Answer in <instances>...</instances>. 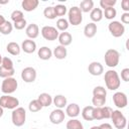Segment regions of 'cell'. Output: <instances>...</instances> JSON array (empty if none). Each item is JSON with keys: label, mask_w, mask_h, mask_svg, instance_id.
Listing matches in <instances>:
<instances>
[{"label": "cell", "mask_w": 129, "mask_h": 129, "mask_svg": "<svg viewBox=\"0 0 129 129\" xmlns=\"http://www.w3.org/2000/svg\"><path fill=\"white\" fill-rule=\"evenodd\" d=\"M113 102H114L116 107H118L120 109H123L127 106L128 99H127L126 94H124L123 92H116L113 95Z\"/></svg>", "instance_id": "cell-11"}, {"label": "cell", "mask_w": 129, "mask_h": 129, "mask_svg": "<svg viewBox=\"0 0 129 129\" xmlns=\"http://www.w3.org/2000/svg\"><path fill=\"white\" fill-rule=\"evenodd\" d=\"M1 67L7 69V70H13L14 67H13V61L11 58L5 56V57H2V61H1Z\"/></svg>", "instance_id": "cell-37"}, {"label": "cell", "mask_w": 129, "mask_h": 129, "mask_svg": "<svg viewBox=\"0 0 129 129\" xmlns=\"http://www.w3.org/2000/svg\"><path fill=\"white\" fill-rule=\"evenodd\" d=\"M90 129H100V128H99V126H93V127H91Z\"/></svg>", "instance_id": "cell-50"}, {"label": "cell", "mask_w": 129, "mask_h": 129, "mask_svg": "<svg viewBox=\"0 0 129 129\" xmlns=\"http://www.w3.org/2000/svg\"><path fill=\"white\" fill-rule=\"evenodd\" d=\"M52 54L57 58V59H63L67 57V54H68V51H67V48L62 45H57L54 47L53 51H52Z\"/></svg>", "instance_id": "cell-22"}, {"label": "cell", "mask_w": 129, "mask_h": 129, "mask_svg": "<svg viewBox=\"0 0 129 129\" xmlns=\"http://www.w3.org/2000/svg\"><path fill=\"white\" fill-rule=\"evenodd\" d=\"M6 49H7V51H8L10 54H12V55H18V54L20 53L21 47L19 46V44H18L17 42L11 41V42H9V43L7 44Z\"/></svg>", "instance_id": "cell-25"}, {"label": "cell", "mask_w": 129, "mask_h": 129, "mask_svg": "<svg viewBox=\"0 0 129 129\" xmlns=\"http://www.w3.org/2000/svg\"><path fill=\"white\" fill-rule=\"evenodd\" d=\"M121 7L125 12H128L129 11V1L128 0H123L121 2Z\"/></svg>", "instance_id": "cell-45"}, {"label": "cell", "mask_w": 129, "mask_h": 129, "mask_svg": "<svg viewBox=\"0 0 129 129\" xmlns=\"http://www.w3.org/2000/svg\"><path fill=\"white\" fill-rule=\"evenodd\" d=\"M121 22L124 24H128L129 23V12H124L121 15Z\"/></svg>", "instance_id": "cell-44"}, {"label": "cell", "mask_w": 129, "mask_h": 129, "mask_svg": "<svg viewBox=\"0 0 129 129\" xmlns=\"http://www.w3.org/2000/svg\"><path fill=\"white\" fill-rule=\"evenodd\" d=\"M111 119L113 121V125L117 129H124L127 125L126 117L119 110H113V112L111 114Z\"/></svg>", "instance_id": "cell-5"}, {"label": "cell", "mask_w": 129, "mask_h": 129, "mask_svg": "<svg viewBox=\"0 0 129 129\" xmlns=\"http://www.w3.org/2000/svg\"><path fill=\"white\" fill-rule=\"evenodd\" d=\"M25 33H26V35L29 37V39H34V38H36V37L38 36V34H39V28H38L37 24H35V23L29 24V25L26 27V29H25Z\"/></svg>", "instance_id": "cell-16"}, {"label": "cell", "mask_w": 129, "mask_h": 129, "mask_svg": "<svg viewBox=\"0 0 129 129\" xmlns=\"http://www.w3.org/2000/svg\"><path fill=\"white\" fill-rule=\"evenodd\" d=\"M80 111H81L80 106H79L78 104H76V103H72V104L68 105V106H67V109H66L67 115H68L69 117H71L72 119H74V118H76L77 116H79Z\"/></svg>", "instance_id": "cell-15"}, {"label": "cell", "mask_w": 129, "mask_h": 129, "mask_svg": "<svg viewBox=\"0 0 129 129\" xmlns=\"http://www.w3.org/2000/svg\"><path fill=\"white\" fill-rule=\"evenodd\" d=\"M92 103L94 107H103L105 106L106 103V98H101V97H93L92 98Z\"/></svg>", "instance_id": "cell-38"}, {"label": "cell", "mask_w": 129, "mask_h": 129, "mask_svg": "<svg viewBox=\"0 0 129 129\" xmlns=\"http://www.w3.org/2000/svg\"><path fill=\"white\" fill-rule=\"evenodd\" d=\"M15 73V70H7L3 67L0 66V78H3V79H6V78H10L14 75Z\"/></svg>", "instance_id": "cell-35"}, {"label": "cell", "mask_w": 129, "mask_h": 129, "mask_svg": "<svg viewBox=\"0 0 129 129\" xmlns=\"http://www.w3.org/2000/svg\"><path fill=\"white\" fill-rule=\"evenodd\" d=\"M43 15L45 18L47 19H54L56 16H55V13H54V8L52 6H47L44 8L43 10Z\"/></svg>", "instance_id": "cell-33"}, {"label": "cell", "mask_w": 129, "mask_h": 129, "mask_svg": "<svg viewBox=\"0 0 129 129\" xmlns=\"http://www.w3.org/2000/svg\"><path fill=\"white\" fill-rule=\"evenodd\" d=\"M99 128H100V129H113L112 125L109 124V123H103V124H101V125L99 126Z\"/></svg>", "instance_id": "cell-46"}, {"label": "cell", "mask_w": 129, "mask_h": 129, "mask_svg": "<svg viewBox=\"0 0 129 129\" xmlns=\"http://www.w3.org/2000/svg\"><path fill=\"white\" fill-rule=\"evenodd\" d=\"M41 35L44 39L52 41V40H55L58 37V31L55 27L46 25V26H43L41 28Z\"/></svg>", "instance_id": "cell-9"}, {"label": "cell", "mask_w": 129, "mask_h": 129, "mask_svg": "<svg viewBox=\"0 0 129 129\" xmlns=\"http://www.w3.org/2000/svg\"><path fill=\"white\" fill-rule=\"evenodd\" d=\"M13 30V25L10 21H5L1 26H0V33L4 34V35H8L12 32Z\"/></svg>", "instance_id": "cell-29"}, {"label": "cell", "mask_w": 129, "mask_h": 129, "mask_svg": "<svg viewBox=\"0 0 129 129\" xmlns=\"http://www.w3.org/2000/svg\"><path fill=\"white\" fill-rule=\"evenodd\" d=\"M90 18L92 19V21L95 22H99L102 20L103 18V11L101 8H93L92 11L90 12Z\"/></svg>", "instance_id": "cell-24"}, {"label": "cell", "mask_w": 129, "mask_h": 129, "mask_svg": "<svg viewBox=\"0 0 129 129\" xmlns=\"http://www.w3.org/2000/svg\"><path fill=\"white\" fill-rule=\"evenodd\" d=\"M28 109H29L30 112H38V111H40V110L42 109V106L40 105V103H39L38 100L36 99V100H32V101L29 103Z\"/></svg>", "instance_id": "cell-32"}, {"label": "cell", "mask_w": 129, "mask_h": 129, "mask_svg": "<svg viewBox=\"0 0 129 129\" xmlns=\"http://www.w3.org/2000/svg\"><path fill=\"white\" fill-rule=\"evenodd\" d=\"M37 100H38V102L40 103V105H41L42 107H49V106L51 105V103H52V98H51V96H50L49 94H47V93H42V94H40V95L38 96Z\"/></svg>", "instance_id": "cell-21"}, {"label": "cell", "mask_w": 129, "mask_h": 129, "mask_svg": "<svg viewBox=\"0 0 129 129\" xmlns=\"http://www.w3.org/2000/svg\"><path fill=\"white\" fill-rule=\"evenodd\" d=\"M3 113H4V111H3V108L0 106V117H2V116H3Z\"/></svg>", "instance_id": "cell-48"}, {"label": "cell", "mask_w": 129, "mask_h": 129, "mask_svg": "<svg viewBox=\"0 0 129 129\" xmlns=\"http://www.w3.org/2000/svg\"><path fill=\"white\" fill-rule=\"evenodd\" d=\"M88 71L92 76H100L102 75V73L104 72V68L103 66L98 62V61H93L89 64L88 67Z\"/></svg>", "instance_id": "cell-13"}, {"label": "cell", "mask_w": 129, "mask_h": 129, "mask_svg": "<svg viewBox=\"0 0 129 129\" xmlns=\"http://www.w3.org/2000/svg\"><path fill=\"white\" fill-rule=\"evenodd\" d=\"M93 112H94V106H87L83 109L82 116L86 121H92V120H94Z\"/></svg>", "instance_id": "cell-27"}, {"label": "cell", "mask_w": 129, "mask_h": 129, "mask_svg": "<svg viewBox=\"0 0 129 129\" xmlns=\"http://www.w3.org/2000/svg\"><path fill=\"white\" fill-rule=\"evenodd\" d=\"M116 14H117V11H116V9L114 7H110V8L104 9V13H103V15H105V18H107L109 20L115 18Z\"/></svg>", "instance_id": "cell-34"}, {"label": "cell", "mask_w": 129, "mask_h": 129, "mask_svg": "<svg viewBox=\"0 0 129 129\" xmlns=\"http://www.w3.org/2000/svg\"><path fill=\"white\" fill-rule=\"evenodd\" d=\"M53 8H54L55 16H63V15L67 13V7H66V5L57 4V5L54 6Z\"/></svg>", "instance_id": "cell-36"}, {"label": "cell", "mask_w": 129, "mask_h": 129, "mask_svg": "<svg viewBox=\"0 0 129 129\" xmlns=\"http://www.w3.org/2000/svg\"><path fill=\"white\" fill-rule=\"evenodd\" d=\"M25 26H26V20H25V19L16 21V22H14V24H13V27H14L15 29H17V30H21V29H23Z\"/></svg>", "instance_id": "cell-42"}, {"label": "cell", "mask_w": 129, "mask_h": 129, "mask_svg": "<svg viewBox=\"0 0 129 129\" xmlns=\"http://www.w3.org/2000/svg\"><path fill=\"white\" fill-rule=\"evenodd\" d=\"M108 29L110 33L114 37H121L125 32V27L120 21H112L108 25Z\"/></svg>", "instance_id": "cell-8"}, {"label": "cell", "mask_w": 129, "mask_h": 129, "mask_svg": "<svg viewBox=\"0 0 129 129\" xmlns=\"http://www.w3.org/2000/svg\"><path fill=\"white\" fill-rule=\"evenodd\" d=\"M17 81L16 79L10 77V78H6L4 79V81L2 82V86H1V91L6 94V95H9V94H12L16 91L17 89Z\"/></svg>", "instance_id": "cell-7"}, {"label": "cell", "mask_w": 129, "mask_h": 129, "mask_svg": "<svg viewBox=\"0 0 129 129\" xmlns=\"http://www.w3.org/2000/svg\"><path fill=\"white\" fill-rule=\"evenodd\" d=\"M21 48L26 53H32L36 49V43L32 39H29L28 38V39L23 40V42L21 44Z\"/></svg>", "instance_id": "cell-14"}, {"label": "cell", "mask_w": 129, "mask_h": 129, "mask_svg": "<svg viewBox=\"0 0 129 129\" xmlns=\"http://www.w3.org/2000/svg\"><path fill=\"white\" fill-rule=\"evenodd\" d=\"M116 0H101L100 1V6L104 9L106 8H110V7H114V5L116 4Z\"/></svg>", "instance_id": "cell-40"}, {"label": "cell", "mask_w": 129, "mask_h": 129, "mask_svg": "<svg viewBox=\"0 0 129 129\" xmlns=\"http://www.w3.org/2000/svg\"><path fill=\"white\" fill-rule=\"evenodd\" d=\"M121 79L124 81V82H129V69L126 68V69H123L121 71Z\"/></svg>", "instance_id": "cell-43"}, {"label": "cell", "mask_w": 129, "mask_h": 129, "mask_svg": "<svg viewBox=\"0 0 129 129\" xmlns=\"http://www.w3.org/2000/svg\"><path fill=\"white\" fill-rule=\"evenodd\" d=\"M11 19L13 20V22H16V21H19V20L24 19L23 12L20 11V10H14V11L11 13Z\"/></svg>", "instance_id": "cell-39"}, {"label": "cell", "mask_w": 129, "mask_h": 129, "mask_svg": "<svg viewBox=\"0 0 129 129\" xmlns=\"http://www.w3.org/2000/svg\"><path fill=\"white\" fill-rule=\"evenodd\" d=\"M1 61H2V55L0 54V64H1Z\"/></svg>", "instance_id": "cell-51"}, {"label": "cell", "mask_w": 129, "mask_h": 129, "mask_svg": "<svg viewBox=\"0 0 129 129\" xmlns=\"http://www.w3.org/2000/svg\"><path fill=\"white\" fill-rule=\"evenodd\" d=\"M37 55H38V57H39L40 59H42V60H47V59H49V58L51 57L52 51H51V49L48 48L47 46H42V47H40V48L38 49Z\"/></svg>", "instance_id": "cell-20"}, {"label": "cell", "mask_w": 129, "mask_h": 129, "mask_svg": "<svg viewBox=\"0 0 129 129\" xmlns=\"http://www.w3.org/2000/svg\"><path fill=\"white\" fill-rule=\"evenodd\" d=\"M32 129H37V128H32Z\"/></svg>", "instance_id": "cell-52"}, {"label": "cell", "mask_w": 129, "mask_h": 129, "mask_svg": "<svg viewBox=\"0 0 129 129\" xmlns=\"http://www.w3.org/2000/svg\"><path fill=\"white\" fill-rule=\"evenodd\" d=\"M5 21H6V20H5V18H4V16L0 14V26H1V25H2V24H3L4 22H5Z\"/></svg>", "instance_id": "cell-47"}, {"label": "cell", "mask_w": 129, "mask_h": 129, "mask_svg": "<svg viewBox=\"0 0 129 129\" xmlns=\"http://www.w3.org/2000/svg\"><path fill=\"white\" fill-rule=\"evenodd\" d=\"M107 96V91L104 87L102 86H97L93 90V97H101V98H106Z\"/></svg>", "instance_id": "cell-30"}, {"label": "cell", "mask_w": 129, "mask_h": 129, "mask_svg": "<svg viewBox=\"0 0 129 129\" xmlns=\"http://www.w3.org/2000/svg\"><path fill=\"white\" fill-rule=\"evenodd\" d=\"M102 109H103L104 119H109V118H111V114H112V112H113L112 108H111V107H108V106H103Z\"/></svg>", "instance_id": "cell-41"}, {"label": "cell", "mask_w": 129, "mask_h": 129, "mask_svg": "<svg viewBox=\"0 0 129 129\" xmlns=\"http://www.w3.org/2000/svg\"><path fill=\"white\" fill-rule=\"evenodd\" d=\"M21 79L25 83H33L36 79V71L32 67L24 68L21 72Z\"/></svg>", "instance_id": "cell-10"}, {"label": "cell", "mask_w": 129, "mask_h": 129, "mask_svg": "<svg viewBox=\"0 0 129 129\" xmlns=\"http://www.w3.org/2000/svg\"><path fill=\"white\" fill-rule=\"evenodd\" d=\"M105 63L106 66H108L109 68H115L118 66L119 60H120V53L118 50L110 48L105 52Z\"/></svg>", "instance_id": "cell-2"}, {"label": "cell", "mask_w": 129, "mask_h": 129, "mask_svg": "<svg viewBox=\"0 0 129 129\" xmlns=\"http://www.w3.org/2000/svg\"><path fill=\"white\" fill-rule=\"evenodd\" d=\"M82 12H85V13H88V12H91L92 9L94 8V2L92 0H83L81 3H80V7Z\"/></svg>", "instance_id": "cell-26"}, {"label": "cell", "mask_w": 129, "mask_h": 129, "mask_svg": "<svg viewBox=\"0 0 129 129\" xmlns=\"http://www.w3.org/2000/svg\"><path fill=\"white\" fill-rule=\"evenodd\" d=\"M9 2V0H5V1H1L0 0V4H7Z\"/></svg>", "instance_id": "cell-49"}, {"label": "cell", "mask_w": 129, "mask_h": 129, "mask_svg": "<svg viewBox=\"0 0 129 129\" xmlns=\"http://www.w3.org/2000/svg\"><path fill=\"white\" fill-rule=\"evenodd\" d=\"M67 98L63 95H56L53 99H52V103L53 105L57 108V109H62L67 106Z\"/></svg>", "instance_id": "cell-23"}, {"label": "cell", "mask_w": 129, "mask_h": 129, "mask_svg": "<svg viewBox=\"0 0 129 129\" xmlns=\"http://www.w3.org/2000/svg\"><path fill=\"white\" fill-rule=\"evenodd\" d=\"M19 101L17 98L9 96V95H3L0 97V106L4 109H11L14 110L18 107Z\"/></svg>", "instance_id": "cell-6"}, {"label": "cell", "mask_w": 129, "mask_h": 129, "mask_svg": "<svg viewBox=\"0 0 129 129\" xmlns=\"http://www.w3.org/2000/svg\"><path fill=\"white\" fill-rule=\"evenodd\" d=\"M104 80H105V84H106L107 89H109L111 91H115V90L119 89L121 82H120L119 75L116 71H114V70L107 71L105 73Z\"/></svg>", "instance_id": "cell-1"}, {"label": "cell", "mask_w": 129, "mask_h": 129, "mask_svg": "<svg viewBox=\"0 0 129 129\" xmlns=\"http://www.w3.org/2000/svg\"><path fill=\"white\" fill-rule=\"evenodd\" d=\"M67 129H84V126L80 120L71 119L67 122Z\"/></svg>", "instance_id": "cell-28"}, {"label": "cell", "mask_w": 129, "mask_h": 129, "mask_svg": "<svg viewBox=\"0 0 129 129\" xmlns=\"http://www.w3.org/2000/svg\"><path fill=\"white\" fill-rule=\"evenodd\" d=\"M56 28L60 31H66L68 28H69V21L64 18H59L57 21H56Z\"/></svg>", "instance_id": "cell-31"}, {"label": "cell", "mask_w": 129, "mask_h": 129, "mask_svg": "<svg viewBox=\"0 0 129 129\" xmlns=\"http://www.w3.org/2000/svg\"><path fill=\"white\" fill-rule=\"evenodd\" d=\"M97 33V24L94 23V22H90L88 23L85 28H84V34L86 37L88 38H92L96 35Z\"/></svg>", "instance_id": "cell-18"}, {"label": "cell", "mask_w": 129, "mask_h": 129, "mask_svg": "<svg viewBox=\"0 0 129 129\" xmlns=\"http://www.w3.org/2000/svg\"><path fill=\"white\" fill-rule=\"evenodd\" d=\"M57 39H58L59 45H62V46L66 47V46H68V45H70V44L72 43V41H73V36H72V34H71L70 32L63 31V32H61L60 34H58Z\"/></svg>", "instance_id": "cell-17"}, {"label": "cell", "mask_w": 129, "mask_h": 129, "mask_svg": "<svg viewBox=\"0 0 129 129\" xmlns=\"http://www.w3.org/2000/svg\"><path fill=\"white\" fill-rule=\"evenodd\" d=\"M83 21V12L78 6H73L69 10V22L70 24L77 26Z\"/></svg>", "instance_id": "cell-4"}, {"label": "cell", "mask_w": 129, "mask_h": 129, "mask_svg": "<svg viewBox=\"0 0 129 129\" xmlns=\"http://www.w3.org/2000/svg\"><path fill=\"white\" fill-rule=\"evenodd\" d=\"M11 119L13 125H15L16 127H21L22 125H24L26 120V112L24 108L17 107L16 109H14L11 114Z\"/></svg>", "instance_id": "cell-3"}, {"label": "cell", "mask_w": 129, "mask_h": 129, "mask_svg": "<svg viewBox=\"0 0 129 129\" xmlns=\"http://www.w3.org/2000/svg\"><path fill=\"white\" fill-rule=\"evenodd\" d=\"M66 114L61 109H55L49 114V121L52 124H60L64 120Z\"/></svg>", "instance_id": "cell-12"}, {"label": "cell", "mask_w": 129, "mask_h": 129, "mask_svg": "<svg viewBox=\"0 0 129 129\" xmlns=\"http://www.w3.org/2000/svg\"><path fill=\"white\" fill-rule=\"evenodd\" d=\"M38 4H39L38 0H23L21 3V6L25 11L30 12V11L35 10V8L38 6Z\"/></svg>", "instance_id": "cell-19"}]
</instances>
